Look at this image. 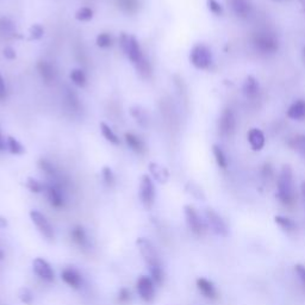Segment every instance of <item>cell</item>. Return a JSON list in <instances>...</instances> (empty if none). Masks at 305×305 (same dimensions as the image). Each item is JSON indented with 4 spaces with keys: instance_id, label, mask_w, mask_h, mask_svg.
Here are the masks:
<instances>
[{
    "instance_id": "cell-36",
    "label": "cell",
    "mask_w": 305,
    "mask_h": 305,
    "mask_svg": "<svg viewBox=\"0 0 305 305\" xmlns=\"http://www.w3.org/2000/svg\"><path fill=\"white\" fill-rule=\"evenodd\" d=\"M44 35V29L41 24H32L29 29V40L40 41Z\"/></svg>"
},
{
    "instance_id": "cell-3",
    "label": "cell",
    "mask_w": 305,
    "mask_h": 305,
    "mask_svg": "<svg viewBox=\"0 0 305 305\" xmlns=\"http://www.w3.org/2000/svg\"><path fill=\"white\" fill-rule=\"evenodd\" d=\"M119 46L122 48L124 55L130 60L134 66L145 61L146 58L143 55L140 42L134 35H128L127 32H122L119 37Z\"/></svg>"
},
{
    "instance_id": "cell-7",
    "label": "cell",
    "mask_w": 305,
    "mask_h": 305,
    "mask_svg": "<svg viewBox=\"0 0 305 305\" xmlns=\"http://www.w3.org/2000/svg\"><path fill=\"white\" fill-rule=\"evenodd\" d=\"M236 128V116L232 109L227 107L222 112L220 120H218V131L222 137H231L235 133Z\"/></svg>"
},
{
    "instance_id": "cell-17",
    "label": "cell",
    "mask_w": 305,
    "mask_h": 305,
    "mask_svg": "<svg viewBox=\"0 0 305 305\" xmlns=\"http://www.w3.org/2000/svg\"><path fill=\"white\" fill-rule=\"evenodd\" d=\"M70 239L80 248H87L89 244L87 231H86V229L82 225H74L70 229Z\"/></svg>"
},
{
    "instance_id": "cell-4",
    "label": "cell",
    "mask_w": 305,
    "mask_h": 305,
    "mask_svg": "<svg viewBox=\"0 0 305 305\" xmlns=\"http://www.w3.org/2000/svg\"><path fill=\"white\" fill-rule=\"evenodd\" d=\"M252 42H253L254 48L263 55L274 54L279 49V41L276 35L268 31H259L254 33Z\"/></svg>"
},
{
    "instance_id": "cell-9",
    "label": "cell",
    "mask_w": 305,
    "mask_h": 305,
    "mask_svg": "<svg viewBox=\"0 0 305 305\" xmlns=\"http://www.w3.org/2000/svg\"><path fill=\"white\" fill-rule=\"evenodd\" d=\"M47 194L48 202L50 203V205L55 209H62L66 205V198L65 192L61 184L51 183L49 182L46 184V190H44Z\"/></svg>"
},
{
    "instance_id": "cell-44",
    "label": "cell",
    "mask_w": 305,
    "mask_h": 305,
    "mask_svg": "<svg viewBox=\"0 0 305 305\" xmlns=\"http://www.w3.org/2000/svg\"><path fill=\"white\" fill-rule=\"evenodd\" d=\"M3 55H4V58H5L6 60H10V61H12V60H14L17 58V52L12 47H5V48H4Z\"/></svg>"
},
{
    "instance_id": "cell-30",
    "label": "cell",
    "mask_w": 305,
    "mask_h": 305,
    "mask_svg": "<svg viewBox=\"0 0 305 305\" xmlns=\"http://www.w3.org/2000/svg\"><path fill=\"white\" fill-rule=\"evenodd\" d=\"M69 78L71 82L78 87H85L86 84H87V78H86L85 71L80 68H74L70 70Z\"/></svg>"
},
{
    "instance_id": "cell-15",
    "label": "cell",
    "mask_w": 305,
    "mask_h": 305,
    "mask_svg": "<svg viewBox=\"0 0 305 305\" xmlns=\"http://www.w3.org/2000/svg\"><path fill=\"white\" fill-rule=\"evenodd\" d=\"M36 68L37 71H39L40 77L44 81V84L51 85L56 80V70L50 62L46 61V60H40L37 62Z\"/></svg>"
},
{
    "instance_id": "cell-10",
    "label": "cell",
    "mask_w": 305,
    "mask_h": 305,
    "mask_svg": "<svg viewBox=\"0 0 305 305\" xmlns=\"http://www.w3.org/2000/svg\"><path fill=\"white\" fill-rule=\"evenodd\" d=\"M136 289L140 298L146 303H152L155 298V282L148 276H141L137 279Z\"/></svg>"
},
{
    "instance_id": "cell-1",
    "label": "cell",
    "mask_w": 305,
    "mask_h": 305,
    "mask_svg": "<svg viewBox=\"0 0 305 305\" xmlns=\"http://www.w3.org/2000/svg\"><path fill=\"white\" fill-rule=\"evenodd\" d=\"M138 250L143 258V261L148 267L150 272V278L157 285H161L165 280L164 266L161 259L157 254L156 248L154 247L153 242L146 237H138L136 241Z\"/></svg>"
},
{
    "instance_id": "cell-50",
    "label": "cell",
    "mask_w": 305,
    "mask_h": 305,
    "mask_svg": "<svg viewBox=\"0 0 305 305\" xmlns=\"http://www.w3.org/2000/svg\"><path fill=\"white\" fill-rule=\"evenodd\" d=\"M4 257H5V254H4V250L0 248V261L4 259Z\"/></svg>"
},
{
    "instance_id": "cell-29",
    "label": "cell",
    "mask_w": 305,
    "mask_h": 305,
    "mask_svg": "<svg viewBox=\"0 0 305 305\" xmlns=\"http://www.w3.org/2000/svg\"><path fill=\"white\" fill-rule=\"evenodd\" d=\"M288 145L290 148L305 156V134L297 135V136L290 138L288 141Z\"/></svg>"
},
{
    "instance_id": "cell-12",
    "label": "cell",
    "mask_w": 305,
    "mask_h": 305,
    "mask_svg": "<svg viewBox=\"0 0 305 305\" xmlns=\"http://www.w3.org/2000/svg\"><path fill=\"white\" fill-rule=\"evenodd\" d=\"M205 217L210 227H211L214 234L220 236H227L228 235V227L225 222L222 220V217L212 209L205 210Z\"/></svg>"
},
{
    "instance_id": "cell-34",
    "label": "cell",
    "mask_w": 305,
    "mask_h": 305,
    "mask_svg": "<svg viewBox=\"0 0 305 305\" xmlns=\"http://www.w3.org/2000/svg\"><path fill=\"white\" fill-rule=\"evenodd\" d=\"M96 43L99 48L106 49L112 47V44H114V39H112V36L109 32H101L97 36Z\"/></svg>"
},
{
    "instance_id": "cell-22",
    "label": "cell",
    "mask_w": 305,
    "mask_h": 305,
    "mask_svg": "<svg viewBox=\"0 0 305 305\" xmlns=\"http://www.w3.org/2000/svg\"><path fill=\"white\" fill-rule=\"evenodd\" d=\"M148 168L150 172V176H153V178L155 179L157 183H160V184L167 183L169 173L167 169H166V167H164V166H161L157 163H150Z\"/></svg>"
},
{
    "instance_id": "cell-38",
    "label": "cell",
    "mask_w": 305,
    "mask_h": 305,
    "mask_svg": "<svg viewBox=\"0 0 305 305\" xmlns=\"http://www.w3.org/2000/svg\"><path fill=\"white\" fill-rule=\"evenodd\" d=\"M276 223L281 227L282 229H285V230H293V229H296V224L295 222L292 220H290L288 217H282V216H276Z\"/></svg>"
},
{
    "instance_id": "cell-14",
    "label": "cell",
    "mask_w": 305,
    "mask_h": 305,
    "mask_svg": "<svg viewBox=\"0 0 305 305\" xmlns=\"http://www.w3.org/2000/svg\"><path fill=\"white\" fill-rule=\"evenodd\" d=\"M61 279L65 281V284H67L69 288H73V289H80L82 286V282H84L81 273L79 272L77 268H74V267L71 266H68L62 270Z\"/></svg>"
},
{
    "instance_id": "cell-33",
    "label": "cell",
    "mask_w": 305,
    "mask_h": 305,
    "mask_svg": "<svg viewBox=\"0 0 305 305\" xmlns=\"http://www.w3.org/2000/svg\"><path fill=\"white\" fill-rule=\"evenodd\" d=\"M94 17V12L91 7L82 6L75 12V20L79 22H88Z\"/></svg>"
},
{
    "instance_id": "cell-20",
    "label": "cell",
    "mask_w": 305,
    "mask_h": 305,
    "mask_svg": "<svg viewBox=\"0 0 305 305\" xmlns=\"http://www.w3.org/2000/svg\"><path fill=\"white\" fill-rule=\"evenodd\" d=\"M124 138H125V142L129 148L135 152L136 154H142L146 153L147 150V147H146V143L142 141L141 137H138L137 135H135L133 133H125L124 135Z\"/></svg>"
},
{
    "instance_id": "cell-43",
    "label": "cell",
    "mask_w": 305,
    "mask_h": 305,
    "mask_svg": "<svg viewBox=\"0 0 305 305\" xmlns=\"http://www.w3.org/2000/svg\"><path fill=\"white\" fill-rule=\"evenodd\" d=\"M186 190L188 193H191L195 198H203V192L201 188H199L195 184L193 183H187L186 184Z\"/></svg>"
},
{
    "instance_id": "cell-18",
    "label": "cell",
    "mask_w": 305,
    "mask_h": 305,
    "mask_svg": "<svg viewBox=\"0 0 305 305\" xmlns=\"http://www.w3.org/2000/svg\"><path fill=\"white\" fill-rule=\"evenodd\" d=\"M247 137L252 149L255 150V152H259V150L263 149V147H265V143H266V137H265V134H263L261 130L258 129V128H253V129L248 131Z\"/></svg>"
},
{
    "instance_id": "cell-13",
    "label": "cell",
    "mask_w": 305,
    "mask_h": 305,
    "mask_svg": "<svg viewBox=\"0 0 305 305\" xmlns=\"http://www.w3.org/2000/svg\"><path fill=\"white\" fill-rule=\"evenodd\" d=\"M184 213H185V218L186 222L190 227L191 231L195 235H201L203 230H204V225H203V221L199 217V214L197 212L193 206L191 205H186L184 206Z\"/></svg>"
},
{
    "instance_id": "cell-48",
    "label": "cell",
    "mask_w": 305,
    "mask_h": 305,
    "mask_svg": "<svg viewBox=\"0 0 305 305\" xmlns=\"http://www.w3.org/2000/svg\"><path fill=\"white\" fill-rule=\"evenodd\" d=\"M7 220L5 217H3L2 214H0V229H5L7 227Z\"/></svg>"
},
{
    "instance_id": "cell-5",
    "label": "cell",
    "mask_w": 305,
    "mask_h": 305,
    "mask_svg": "<svg viewBox=\"0 0 305 305\" xmlns=\"http://www.w3.org/2000/svg\"><path fill=\"white\" fill-rule=\"evenodd\" d=\"M191 65L197 69H208L212 63V54L205 44H195L190 52Z\"/></svg>"
},
{
    "instance_id": "cell-51",
    "label": "cell",
    "mask_w": 305,
    "mask_h": 305,
    "mask_svg": "<svg viewBox=\"0 0 305 305\" xmlns=\"http://www.w3.org/2000/svg\"><path fill=\"white\" fill-rule=\"evenodd\" d=\"M303 58H304V62H305V47L303 49Z\"/></svg>"
},
{
    "instance_id": "cell-46",
    "label": "cell",
    "mask_w": 305,
    "mask_h": 305,
    "mask_svg": "<svg viewBox=\"0 0 305 305\" xmlns=\"http://www.w3.org/2000/svg\"><path fill=\"white\" fill-rule=\"evenodd\" d=\"M296 272L298 274L299 279L303 281V284L305 285V266L303 265H297L296 266Z\"/></svg>"
},
{
    "instance_id": "cell-21",
    "label": "cell",
    "mask_w": 305,
    "mask_h": 305,
    "mask_svg": "<svg viewBox=\"0 0 305 305\" xmlns=\"http://www.w3.org/2000/svg\"><path fill=\"white\" fill-rule=\"evenodd\" d=\"M197 288L203 296L208 299H216L217 298V291L214 285L211 281L205 279V278H199L197 280Z\"/></svg>"
},
{
    "instance_id": "cell-23",
    "label": "cell",
    "mask_w": 305,
    "mask_h": 305,
    "mask_svg": "<svg viewBox=\"0 0 305 305\" xmlns=\"http://www.w3.org/2000/svg\"><path fill=\"white\" fill-rule=\"evenodd\" d=\"M288 117L293 120H304L305 119V100L299 99L291 104L288 110Z\"/></svg>"
},
{
    "instance_id": "cell-8",
    "label": "cell",
    "mask_w": 305,
    "mask_h": 305,
    "mask_svg": "<svg viewBox=\"0 0 305 305\" xmlns=\"http://www.w3.org/2000/svg\"><path fill=\"white\" fill-rule=\"evenodd\" d=\"M30 218H31L32 223L36 225L37 230L41 232V235L44 239L48 241H52L55 239L54 228H52L50 222H49L48 218L42 212L37 211V210H31L30 211Z\"/></svg>"
},
{
    "instance_id": "cell-45",
    "label": "cell",
    "mask_w": 305,
    "mask_h": 305,
    "mask_svg": "<svg viewBox=\"0 0 305 305\" xmlns=\"http://www.w3.org/2000/svg\"><path fill=\"white\" fill-rule=\"evenodd\" d=\"M6 94H7V91H6L5 81H4L3 75L0 74V100L5 99V98H6Z\"/></svg>"
},
{
    "instance_id": "cell-28",
    "label": "cell",
    "mask_w": 305,
    "mask_h": 305,
    "mask_svg": "<svg viewBox=\"0 0 305 305\" xmlns=\"http://www.w3.org/2000/svg\"><path fill=\"white\" fill-rule=\"evenodd\" d=\"M6 149L13 155H23L25 153V147L13 136L6 137Z\"/></svg>"
},
{
    "instance_id": "cell-47",
    "label": "cell",
    "mask_w": 305,
    "mask_h": 305,
    "mask_svg": "<svg viewBox=\"0 0 305 305\" xmlns=\"http://www.w3.org/2000/svg\"><path fill=\"white\" fill-rule=\"evenodd\" d=\"M6 149V138H4L2 131H0V152Z\"/></svg>"
},
{
    "instance_id": "cell-16",
    "label": "cell",
    "mask_w": 305,
    "mask_h": 305,
    "mask_svg": "<svg viewBox=\"0 0 305 305\" xmlns=\"http://www.w3.org/2000/svg\"><path fill=\"white\" fill-rule=\"evenodd\" d=\"M230 7L239 18H248L252 13V4L249 0H228Z\"/></svg>"
},
{
    "instance_id": "cell-27",
    "label": "cell",
    "mask_w": 305,
    "mask_h": 305,
    "mask_svg": "<svg viewBox=\"0 0 305 305\" xmlns=\"http://www.w3.org/2000/svg\"><path fill=\"white\" fill-rule=\"evenodd\" d=\"M100 127V131H101V135H103L105 140L107 142H110L111 145L114 146H119L120 145V140L119 137L116 135V133L114 130H112V128L106 124L105 122H100L99 124Z\"/></svg>"
},
{
    "instance_id": "cell-35",
    "label": "cell",
    "mask_w": 305,
    "mask_h": 305,
    "mask_svg": "<svg viewBox=\"0 0 305 305\" xmlns=\"http://www.w3.org/2000/svg\"><path fill=\"white\" fill-rule=\"evenodd\" d=\"M101 178H103V182L106 186L112 187L115 185V173L112 171V168L109 167V166H104L103 169H101Z\"/></svg>"
},
{
    "instance_id": "cell-49",
    "label": "cell",
    "mask_w": 305,
    "mask_h": 305,
    "mask_svg": "<svg viewBox=\"0 0 305 305\" xmlns=\"http://www.w3.org/2000/svg\"><path fill=\"white\" fill-rule=\"evenodd\" d=\"M300 192H302V197H303V201L305 204V182H303L302 185H300Z\"/></svg>"
},
{
    "instance_id": "cell-31",
    "label": "cell",
    "mask_w": 305,
    "mask_h": 305,
    "mask_svg": "<svg viewBox=\"0 0 305 305\" xmlns=\"http://www.w3.org/2000/svg\"><path fill=\"white\" fill-rule=\"evenodd\" d=\"M212 153L214 156V160H216V164L220 168L222 169H227L228 167V157L225 155L224 150L221 148L218 145H213L212 146Z\"/></svg>"
},
{
    "instance_id": "cell-25",
    "label": "cell",
    "mask_w": 305,
    "mask_h": 305,
    "mask_svg": "<svg viewBox=\"0 0 305 305\" xmlns=\"http://www.w3.org/2000/svg\"><path fill=\"white\" fill-rule=\"evenodd\" d=\"M17 35L16 25L7 17L0 18V36L5 39H13Z\"/></svg>"
},
{
    "instance_id": "cell-24",
    "label": "cell",
    "mask_w": 305,
    "mask_h": 305,
    "mask_svg": "<svg viewBox=\"0 0 305 305\" xmlns=\"http://www.w3.org/2000/svg\"><path fill=\"white\" fill-rule=\"evenodd\" d=\"M243 94L248 99H254L259 93V82L253 75H248L243 84Z\"/></svg>"
},
{
    "instance_id": "cell-52",
    "label": "cell",
    "mask_w": 305,
    "mask_h": 305,
    "mask_svg": "<svg viewBox=\"0 0 305 305\" xmlns=\"http://www.w3.org/2000/svg\"><path fill=\"white\" fill-rule=\"evenodd\" d=\"M300 2H302L303 4H305V0H300Z\"/></svg>"
},
{
    "instance_id": "cell-26",
    "label": "cell",
    "mask_w": 305,
    "mask_h": 305,
    "mask_svg": "<svg viewBox=\"0 0 305 305\" xmlns=\"http://www.w3.org/2000/svg\"><path fill=\"white\" fill-rule=\"evenodd\" d=\"M130 115L136 122L138 123V125L142 128H147L149 124V117L147 115V112L145 109L140 105H134V106L130 107Z\"/></svg>"
},
{
    "instance_id": "cell-6",
    "label": "cell",
    "mask_w": 305,
    "mask_h": 305,
    "mask_svg": "<svg viewBox=\"0 0 305 305\" xmlns=\"http://www.w3.org/2000/svg\"><path fill=\"white\" fill-rule=\"evenodd\" d=\"M156 191L153 178L148 174L142 175L140 183V199L146 210H150L155 204Z\"/></svg>"
},
{
    "instance_id": "cell-19",
    "label": "cell",
    "mask_w": 305,
    "mask_h": 305,
    "mask_svg": "<svg viewBox=\"0 0 305 305\" xmlns=\"http://www.w3.org/2000/svg\"><path fill=\"white\" fill-rule=\"evenodd\" d=\"M37 165H39V168L41 169V171H42L44 174H46L48 178L50 179L51 183L61 184L60 183V178H59V172L54 166V164L50 163V161L47 159H44V157H42V159L39 160Z\"/></svg>"
},
{
    "instance_id": "cell-40",
    "label": "cell",
    "mask_w": 305,
    "mask_h": 305,
    "mask_svg": "<svg viewBox=\"0 0 305 305\" xmlns=\"http://www.w3.org/2000/svg\"><path fill=\"white\" fill-rule=\"evenodd\" d=\"M210 12L213 13L214 16H222L223 14V6L221 5L217 0H206Z\"/></svg>"
},
{
    "instance_id": "cell-39",
    "label": "cell",
    "mask_w": 305,
    "mask_h": 305,
    "mask_svg": "<svg viewBox=\"0 0 305 305\" xmlns=\"http://www.w3.org/2000/svg\"><path fill=\"white\" fill-rule=\"evenodd\" d=\"M66 100H67V103H68L69 106L71 109H74V110H77V109L79 107V105H80V103H79V98L77 96V93H75L73 89L67 88Z\"/></svg>"
},
{
    "instance_id": "cell-11",
    "label": "cell",
    "mask_w": 305,
    "mask_h": 305,
    "mask_svg": "<svg viewBox=\"0 0 305 305\" xmlns=\"http://www.w3.org/2000/svg\"><path fill=\"white\" fill-rule=\"evenodd\" d=\"M32 270L33 272L40 279H42L47 282L54 281L55 274L52 271V267L46 259L43 258H36L32 261Z\"/></svg>"
},
{
    "instance_id": "cell-2",
    "label": "cell",
    "mask_w": 305,
    "mask_h": 305,
    "mask_svg": "<svg viewBox=\"0 0 305 305\" xmlns=\"http://www.w3.org/2000/svg\"><path fill=\"white\" fill-rule=\"evenodd\" d=\"M277 197L284 205H292L296 201L295 180H293V171L290 166H284L280 174L278 176L277 183Z\"/></svg>"
},
{
    "instance_id": "cell-42",
    "label": "cell",
    "mask_w": 305,
    "mask_h": 305,
    "mask_svg": "<svg viewBox=\"0 0 305 305\" xmlns=\"http://www.w3.org/2000/svg\"><path fill=\"white\" fill-rule=\"evenodd\" d=\"M117 300L118 303L120 304H128L130 303L131 300V293H130V290L127 289V288H122L118 291V296H117Z\"/></svg>"
},
{
    "instance_id": "cell-41",
    "label": "cell",
    "mask_w": 305,
    "mask_h": 305,
    "mask_svg": "<svg viewBox=\"0 0 305 305\" xmlns=\"http://www.w3.org/2000/svg\"><path fill=\"white\" fill-rule=\"evenodd\" d=\"M118 4L120 9L125 11V12H134L137 9L136 0H118Z\"/></svg>"
},
{
    "instance_id": "cell-37",
    "label": "cell",
    "mask_w": 305,
    "mask_h": 305,
    "mask_svg": "<svg viewBox=\"0 0 305 305\" xmlns=\"http://www.w3.org/2000/svg\"><path fill=\"white\" fill-rule=\"evenodd\" d=\"M18 297H20L21 302L26 305H31L33 302V293L29 288H22L18 291Z\"/></svg>"
},
{
    "instance_id": "cell-32",
    "label": "cell",
    "mask_w": 305,
    "mask_h": 305,
    "mask_svg": "<svg viewBox=\"0 0 305 305\" xmlns=\"http://www.w3.org/2000/svg\"><path fill=\"white\" fill-rule=\"evenodd\" d=\"M25 186L30 192H32V193H42V192L46 190V184L41 183L39 179L32 178V176L26 179Z\"/></svg>"
}]
</instances>
